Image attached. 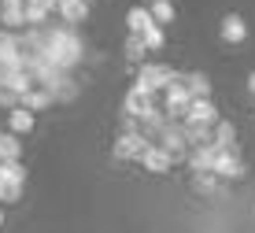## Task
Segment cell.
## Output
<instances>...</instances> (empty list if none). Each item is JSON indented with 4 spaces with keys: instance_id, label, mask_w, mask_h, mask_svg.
<instances>
[{
    "instance_id": "cell-27",
    "label": "cell",
    "mask_w": 255,
    "mask_h": 233,
    "mask_svg": "<svg viewBox=\"0 0 255 233\" xmlns=\"http://www.w3.org/2000/svg\"><path fill=\"white\" fill-rule=\"evenodd\" d=\"M0 226H4V208H0Z\"/></svg>"
},
{
    "instance_id": "cell-11",
    "label": "cell",
    "mask_w": 255,
    "mask_h": 233,
    "mask_svg": "<svg viewBox=\"0 0 255 233\" xmlns=\"http://www.w3.org/2000/svg\"><path fill=\"white\" fill-rule=\"evenodd\" d=\"M152 104H155V100H152V93H144V89L129 85L126 100H122V111H126V119H140V115H144Z\"/></svg>"
},
{
    "instance_id": "cell-10",
    "label": "cell",
    "mask_w": 255,
    "mask_h": 233,
    "mask_svg": "<svg viewBox=\"0 0 255 233\" xmlns=\"http://www.w3.org/2000/svg\"><path fill=\"white\" fill-rule=\"evenodd\" d=\"M0 67L22 70V56H19V33L0 30Z\"/></svg>"
},
{
    "instance_id": "cell-8",
    "label": "cell",
    "mask_w": 255,
    "mask_h": 233,
    "mask_svg": "<svg viewBox=\"0 0 255 233\" xmlns=\"http://www.w3.org/2000/svg\"><path fill=\"white\" fill-rule=\"evenodd\" d=\"M140 167L148 170V174H166V170H170V156H166V152L155 145V141H148V148L140 152V159H137Z\"/></svg>"
},
{
    "instance_id": "cell-18",
    "label": "cell",
    "mask_w": 255,
    "mask_h": 233,
    "mask_svg": "<svg viewBox=\"0 0 255 233\" xmlns=\"http://www.w3.org/2000/svg\"><path fill=\"white\" fill-rule=\"evenodd\" d=\"M0 182L26 185V167H22V159H0Z\"/></svg>"
},
{
    "instance_id": "cell-21",
    "label": "cell",
    "mask_w": 255,
    "mask_h": 233,
    "mask_svg": "<svg viewBox=\"0 0 255 233\" xmlns=\"http://www.w3.org/2000/svg\"><path fill=\"white\" fill-rule=\"evenodd\" d=\"M192 189L204 193V196H215V193H218V178L211 174V170H204V174H192Z\"/></svg>"
},
{
    "instance_id": "cell-17",
    "label": "cell",
    "mask_w": 255,
    "mask_h": 233,
    "mask_svg": "<svg viewBox=\"0 0 255 233\" xmlns=\"http://www.w3.org/2000/svg\"><path fill=\"white\" fill-rule=\"evenodd\" d=\"M185 85H189V96H192V100H211V78H207V74L192 70V74H185Z\"/></svg>"
},
{
    "instance_id": "cell-16",
    "label": "cell",
    "mask_w": 255,
    "mask_h": 233,
    "mask_svg": "<svg viewBox=\"0 0 255 233\" xmlns=\"http://www.w3.org/2000/svg\"><path fill=\"white\" fill-rule=\"evenodd\" d=\"M148 26H155V22H152V15H148V7L133 4V7L126 11V30H129V33H137V37H140V33H144Z\"/></svg>"
},
{
    "instance_id": "cell-3",
    "label": "cell",
    "mask_w": 255,
    "mask_h": 233,
    "mask_svg": "<svg viewBox=\"0 0 255 233\" xmlns=\"http://www.w3.org/2000/svg\"><path fill=\"white\" fill-rule=\"evenodd\" d=\"M152 141L166 152V156H170V167H174V163H181V159L189 156V145H185V137H181V122H166V126L155 133Z\"/></svg>"
},
{
    "instance_id": "cell-25",
    "label": "cell",
    "mask_w": 255,
    "mask_h": 233,
    "mask_svg": "<svg viewBox=\"0 0 255 233\" xmlns=\"http://www.w3.org/2000/svg\"><path fill=\"white\" fill-rule=\"evenodd\" d=\"M0 7H22V0H0Z\"/></svg>"
},
{
    "instance_id": "cell-4",
    "label": "cell",
    "mask_w": 255,
    "mask_h": 233,
    "mask_svg": "<svg viewBox=\"0 0 255 233\" xmlns=\"http://www.w3.org/2000/svg\"><path fill=\"white\" fill-rule=\"evenodd\" d=\"M148 148V137L144 133H119L115 141H111V156L119 159V163H129V159H140V152Z\"/></svg>"
},
{
    "instance_id": "cell-22",
    "label": "cell",
    "mask_w": 255,
    "mask_h": 233,
    "mask_svg": "<svg viewBox=\"0 0 255 233\" xmlns=\"http://www.w3.org/2000/svg\"><path fill=\"white\" fill-rule=\"evenodd\" d=\"M144 56H148V52H144V44H140V37L129 33V37H126V59H129V63H140Z\"/></svg>"
},
{
    "instance_id": "cell-19",
    "label": "cell",
    "mask_w": 255,
    "mask_h": 233,
    "mask_svg": "<svg viewBox=\"0 0 255 233\" xmlns=\"http://www.w3.org/2000/svg\"><path fill=\"white\" fill-rule=\"evenodd\" d=\"M140 44H144V52H159L166 44V30L163 26H148V30L140 33Z\"/></svg>"
},
{
    "instance_id": "cell-1",
    "label": "cell",
    "mask_w": 255,
    "mask_h": 233,
    "mask_svg": "<svg viewBox=\"0 0 255 233\" xmlns=\"http://www.w3.org/2000/svg\"><path fill=\"white\" fill-rule=\"evenodd\" d=\"M41 41H45V59L56 70H63V74H70V70L85 59V44H82V37H78V30L67 26V22L41 26Z\"/></svg>"
},
{
    "instance_id": "cell-12",
    "label": "cell",
    "mask_w": 255,
    "mask_h": 233,
    "mask_svg": "<svg viewBox=\"0 0 255 233\" xmlns=\"http://www.w3.org/2000/svg\"><path fill=\"white\" fill-rule=\"evenodd\" d=\"M211 145L222 148V152H237V126L230 119H218L215 126H211Z\"/></svg>"
},
{
    "instance_id": "cell-23",
    "label": "cell",
    "mask_w": 255,
    "mask_h": 233,
    "mask_svg": "<svg viewBox=\"0 0 255 233\" xmlns=\"http://www.w3.org/2000/svg\"><path fill=\"white\" fill-rule=\"evenodd\" d=\"M19 200H22V185L0 182V204H19Z\"/></svg>"
},
{
    "instance_id": "cell-14",
    "label": "cell",
    "mask_w": 255,
    "mask_h": 233,
    "mask_svg": "<svg viewBox=\"0 0 255 233\" xmlns=\"http://www.w3.org/2000/svg\"><path fill=\"white\" fill-rule=\"evenodd\" d=\"M52 104H56V100H52V93H48L45 85H33L30 93L19 96V107H26V111H33V115L45 111V107H52Z\"/></svg>"
},
{
    "instance_id": "cell-24",
    "label": "cell",
    "mask_w": 255,
    "mask_h": 233,
    "mask_svg": "<svg viewBox=\"0 0 255 233\" xmlns=\"http://www.w3.org/2000/svg\"><path fill=\"white\" fill-rule=\"evenodd\" d=\"M0 107H7V111H11V107H19V96H15L11 89H4V85H0Z\"/></svg>"
},
{
    "instance_id": "cell-15",
    "label": "cell",
    "mask_w": 255,
    "mask_h": 233,
    "mask_svg": "<svg viewBox=\"0 0 255 233\" xmlns=\"http://www.w3.org/2000/svg\"><path fill=\"white\" fill-rule=\"evenodd\" d=\"M148 15H152V22L155 26H170L174 19H178V11H174V0H152V4H148Z\"/></svg>"
},
{
    "instance_id": "cell-6",
    "label": "cell",
    "mask_w": 255,
    "mask_h": 233,
    "mask_svg": "<svg viewBox=\"0 0 255 233\" xmlns=\"http://www.w3.org/2000/svg\"><path fill=\"white\" fill-rule=\"evenodd\" d=\"M218 37H222L226 44H244L248 41V22H244V15H222V22H218Z\"/></svg>"
},
{
    "instance_id": "cell-20",
    "label": "cell",
    "mask_w": 255,
    "mask_h": 233,
    "mask_svg": "<svg viewBox=\"0 0 255 233\" xmlns=\"http://www.w3.org/2000/svg\"><path fill=\"white\" fill-rule=\"evenodd\" d=\"M0 159H22V141L15 133H0Z\"/></svg>"
},
{
    "instance_id": "cell-5",
    "label": "cell",
    "mask_w": 255,
    "mask_h": 233,
    "mask_svg": "<svg viewBox=\"0 0 255 233\" xmlns=\"http://www.w3.org/2000/svg\"><path fill=\"white\" fill-rule=\"evenodd\" d=\"M211 174H215L218 182H237V178H244V159L237 156V152H218Z\"/></svg>"
},
{
    "instance_id": "cell-9",
    "label": "cell",
    "mask_w": 255,
    "mask_h": 233,
    "mask_svg": "<svg viewBox=\"0 0 255 233\" xmlns=\"http://www.w3.org/2000/svg\"><path fill=\"white\" fill-rule=\"evenodd\" d=\"M218 119H222V115H218L215 100H192L189 115H185V122H192V126H215Z\"/></svg>"
},
{
    "instance_id": "cell-13",
    "label": "cell",
    "mask_w": 255,
    "mask_h": 233,
    "mask_svg": "<svg viewBox=\"0 0 255 233\" xmlns=\"http://www.w3.org/2000/svg\"><path fill=\"white\" fill-rule=\"evenodd\" d=\"M37 126V115L26 111V107H11L7 111V133H15V137H22V133H33Z\"/></svg>"
},
{
    "instance_id": "cell-2",
    "label": "cell",
    "mask_w": 255,
    "mask_h": 233,
    "mask_svg": "<svg viewBox=\"0 0 255 233\" xmlns=\"http://www.w3.org/2000/svg\"><path fill=\"white\" fill-rule=\"evenodd\" d=\"M174 74H178V70L166 67V63H140V67H137V82H133V85L155 96L159 89H166V85L174 82Z\"/></svg>"
},
{
    "instance_id": "cell-26",
    "label": "cell",
    "mask_w": 255,
    "mask_h": 233,
    "mask_svg": "<svg viewBox=\"0 0 255 233\" xmlns=\"http://www.w3.org/2000/svg\"><path fill=\"white\" fill-rule=\"evenodd\" d=\"M248 93L255 96V70H252V74H248Z\"/></svg>"
},
{
    "instance_id": "cell-7",
    "label": "cell",
    "mask_w": 255,
    "mask_h": 233,
    "mask_svg": "<svg viewBox=\"0 0 255 233\" xmlns=\"http://www.w3.org/2000/svg\"><path fill=\"white\" fill-rule=\"evenodd\" d=\"M56 15H59V22H67V26H82L89 19V0H59Z\"/></svg>"
}]
</instances>
